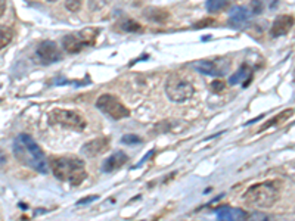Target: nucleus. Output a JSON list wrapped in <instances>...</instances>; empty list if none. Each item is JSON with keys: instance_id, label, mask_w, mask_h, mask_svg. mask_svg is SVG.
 I'll list each match as a JSON object with an SVG mask.
<instances>
[{"instance_id": "nucleus-19", "label": "nucleus", "mask_w": 295, "mask_h": 221, "mask_svg": "<svg viewBox=\"0 0 295 221\" xmlns=\"http://www.w3.org/2000/svg\"><path fill=\"white\" fill-rule=\"evenodd\" d=\"M121 29L128 31V32H136V31H142V25L133 19H125L121 22Z\"/></svg>"}, {"instance_id": "nucleus-1", "label": "nucleus", "mask_w": 295, "mask_h": 221, "mask_svg": "<svg viewBox=\"0 0 295 221\" xmlns=\"http://www.w3.org/2000/svg\"><path fill=\"white\" fill-rule=\"evenodd\" d=\"M13 155L22 165H25L37 172L46 174L49 171L47 161H46L43 150L34 141V138L25 133L19 134L13 140Z\"/></svg>"}, {"instance_id": "nucleus-21", "label": "nucleus", "mask_w": 295, "mask_h": 221, "mask_svg": "<svg viewBox=\"0 0 295 221\" xmlns=\"http://www.w3.org/2000/svg\"><path fill=\"white\" fill-rule=\"evenodd\" d=\"M121 141L125 143V144H134V143H140L142 138L136 134H125V136L121 137Z\"/></svg>"}, {"instance_id": "nucleus-6", "label": "nucleus", "mask_w": 295, "mask_h": 221, "mask_svg": "<svg viewBox=\"0 0 295 221\" xmlns=\"http://www.w3.org/2000/svg\"><path fill=\"white\" fill-rule=\"evenodd\" d=\"M49 124L60 125L75 131H83L87 125L86 118L80 112L71 109H53L49 113Z\"/></svg>"}, {"instance_id": "nucleus-12", "label": "nucleus", "mask_w": 295, "mask_h": 221, "mask_svg": "<svg viewBox=\"0 0 295 221\" xmlns=\"http://www.w3.org/2000/svg\"><path fill=\"white\" fill-rule=\"evenodd\" d=\"M245 215H246L245 211L239 208H230V206H223L217 211L218 221H242Z\"/></svg>"}, {"instance_id": "nucleus-22", "label": "nucleus", "mask_w": 295, "mask_h": 221, "mask_svg": "<svg viewBox=\"0 0 295 221\" xmlns=\"http://www.w3.org/2000/svg\"><path fill=\"white\" fill-rule=\"evenodd\" d=\"M65 7L71 12H77L80 7H81V1H66L65 3Z\"/></svg>"}, {"instance_id": "nucleus-18", "label": "nucleus", "mask_w": 295, "mask_h": 221, "mask_svg": "<svg viewBox=\"0 0 295 221\" xmlns=\"http://www.w3.org/2000/svg\"><path fill=\"white\" fill-rule=\"evenodd\" d=\"M13 38V31L9 27H0V50L4 49Z\"/></svg>"}, {"instance_id": "nucleus-10", "label": "nucleus", "mask_w": 295, "mask_h": 221, "mask_svg": "<svg viewBox=\"0 0 295 221\" xmlns=\"http://www.w3.org/2000/svg\"><path fill=\"white\" fill-rule=\"evenodd\" d=\"M295 19L294 16L291 15H279L273 24H271V28H270V34L271 37H280V35H285L294 25Z\"/></svg>"}, {"instance_id": "nucleus-13", "label": "nucleus", "mask_w": 295, "mask_h": 221, "mask_svg": "<svg viewBox=\"0 0 295 221\" xmlns=\"http://www.w3.org/2000/svg\"><path fill=\"white\" fill-rule=\"evenodd\" d=\"M195 68H196L199 72L206 74V75L218 77V75H223V74H224V71H223L220 66H217V63L212 62V60H201V62H198V63L195 65Z\"/></svg>"}, {"instance_id": "nucleus-4", "label": "nucleus", "mask_w": 295, "mask_h": 221, "mask_svg": "<svg viewBox=\"0 0 295 221\" xmlns=\"http://www.w3.org/2000/svg\"><path fill=\"white\" fill-rule=\"evenodd\" d=\"M99 35V28L88 27L83 28L78 32H71L63 37L62 46L68 53H78L87 47H91L96 43V38Z\"/></svg>"}, {"instance_id": "nucleus-23", "label": "nucleus", "mask_w": 295, "mask_h": 221, "mask_svg": "<svg viewBox=\"0 0 295 221\" xmlns=\"http://www.w3.org/2000/svg\"><path fill=\"white\" fill-rule=\"evenodd\" d=\"M224 87H226V85H224V83H223V81H212V83H211V85H209V88H211L214 93H218V91H221Z\"/></svg>"}, {"instance_id": "nucleus-8", "label": "nucleus", "mask_w": 295, "mask_h": 221, "mask_svg": "<svg viewBox=\"0 0 295 221\" xmlns=\"http://www.w3.org/2000/svg\"><path fill=\"white\" fill-rule=\"evenodd\" d=\"M37 57L40 59L41 63L49 65L53 62H59L62 59V53L58 49L56 43H53L50 40H44L37 47Z\"/></svg>"}, {"instance_id": "nucleus-2", "label": "nucleus", "mask_w": 295, "mask_h": 221, "mask_svg": "<svg viewBox=\"0 0 295 221\" xmlns=\"http://www.w3.org/2000/svg\"><path fill=\"white\" fill-rule=\"evenodd\" d=\"M52 171L60 181L69 183L71 186H80L87 178L86 164L77 156H58L50 161Z\"/></svg>"}, {"instance_id": "nucleus-24", "label": "nucleus", "mask_w": 295, "mask_h": 221, "mask_svg": "<svg viewBox=\"0 0 295 221\" xmlns=\"http://www.w3.org/2000/svg\"><path fill=\"white\" fill-rule=\"evenodd\" d=\"M94 199H97V196H96V194H91V196H88V197H84V199H81V200L78 202V205L87 203V202H90V200H94Z\"/></svg>"}, {"instance_id": "nucleus-11", "label": "nucleus", "mask_w": 295, "mask_h": 221, "mask_svg": "<svg viewBox=\"0 0 295 221\" xmlns=\"http://www.w3.org/2000/svg\"><path fill=\"white\" fill-rule=\"evenodd\" d=\"M127 161H128L127 155H125L124 152L118 150V152L112 153V155H111L105 162H103L102 169H103L105 172H112V171H115V169H119V168H121Z\"/></svg>"}, {"instance_id": "nucleus-17", "label": "nucleus", "mask_w": 295, "mask_h": 221, "mask_svg": "<svg viewBox=\"0 0 295 221\" xmlns=\"http://www.w3.org/2000/svg\"><path fill=\"white\" fill-rule=\"evenodd\" d=\"M242 221H276V217L264 212H251L246 214Z\"/></svg>"}, {"instance_id": "nucleus-3", "label": "nucleus", "mask_w": 295, "mask_h": 221, "mask_svg": "<svg viewBox=\"0 0 295 221\" xmlns=\"http://www.w3.org/2000/svg\"><path fill=\"white\" fill-rule=\"evenodd\" d=\"M279 197V189L274 181H266L251 186L242 196L245 205L251 208H271Z\"/></svg>"}, {"instance_id": "nucleus-25", "label": "nucleus", "mask_w": 295, "mask_h": 221, "mask_svg": "<svg viewBox=\"0 0 295 221\" xmlns=\"http://www.w3.org/2000/svg\"><path fill=\"white\" fill-rule=\"evenodd\" d=\"M4 9H6V4H4V1H0V16L3 15Z\"/></svg>"}, {"instance_id": "nucleus-15", "label": "nucleus", "mask_w": 295, "mask_h": 221, "mask_svg": "<svg viewBox=\"0 0 295 221\" xmlns=\"http://www.w3.org/2000/svg\"><path fill=\"white\" fill-rule=\"evenodd\" d=\"M251 77H252V72H251L249 66H248V65H242V66L229 78V84L233 85V84H237V83L243 81V85H248Z\"/></svg>"}, {"instance_id": "nucleus-16", "label": "nucleus", "mask_w": 295, "mask_h": 221, "mask_svg": "<svg viewBox=\"0 0 295 221\" xmlns=\"http://www.w3.org/2000/svg\"><path fill=\"white\" fill-rule=\"evenodd\" d=\"M249 16H251V10H249L248 7L236 6V7L230 12V22H232V24H242V22H245Z\"/></svg>"}, {"instance_id": "nucleus-7", "label": "nucleus", "mask_w": 295, "mask_h": 221, "mask_svg": "<svg viewBox=\"0 0 295 221\" xmlns=\"http://www.w3.org/2000/svg\"><path fill=\"white\" fill-rule=\"evenodd\" d=\"M96 108L100 109L102 112H105L108 116H111L112 119L118 121V119H122V118H127L130 115V110L128 108L121 103V100L114 96V94H102L97 97L96 100Z\"/></svg>"}, {"instance_id": "nucleus-20", "label": "nucleus", "mask_w": 295, "mask_h": 221, "mask_svg": "<svg viewBox=\"0 0 295 221\" xmlns=\"http://www.w3.org/2000/svg\"><path fill=\"white\" fill-rule=\"evenodd\" d=\"M227 6V1L224 0H208L206 1V9L208 12H217V10H221Z\"/></svg>"}, {"instance_id": "nucleus-9", "label": "nucleus", "mask_w": 295, "mask_h": 221, "mask_svg": "<svg viewBox=\"0 0 295 221\" xmlns=\"http://www.w3.org/2000/svg\"><path fill=\"white\" fill-rule=\"evenodd\" d=\"M108 149H109V137H97L94 140L87 141L83 146L81 152L88 158H94V156L106 152Z\"/></svg>"}, {"instance_id": "nucleus-5", "label": "nucleus", "mask_w": 295, "mask_h": 221, "mask_svg": "<svg viewBox=\"0 0 295 221\" xmlns=\"http://www.w3.org/2000/svg\"><path fill=\"white\" fill-rule=\"evenodd\" d=\"M193 91H195V88H193L192 83L189 80H186L184 77L174 72L167 78L165 93L170 100L177 102V103L186 102L187 99H190L193 96Z\"/></svg>"}, {"instance_id": "nucleus-14", "label": "nucleus", "mask_w": 295, "mask_h": 221, "mask_svg": "<svg viewBox=\"0 0 295 221\" xmlns=\"http://www.w3.org/2000/svg\"><path fill=\"white\" fill-rule=\"evenodd\" d=\"M292 113H294V109H285V110H282L279 115H274L271 119H268L267 122H264V124L258 128V133H261V131H264V130H267V128H270V127L283 124L286 119H289V118L292 116Z\"/></svg>"}]
</instances>
